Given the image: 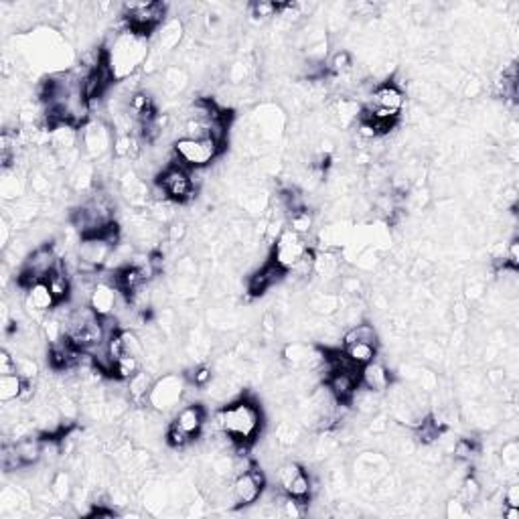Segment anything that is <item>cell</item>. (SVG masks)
<instances>
[{"mask_svg":"<svg viewBox=\"0 0 519 519\" xmlns=\"http://www.w3.org/2000/svg\"><path fill=\"white\" fill-rule=\"evenodd\" d=\"M215 424L233 446H251L262 430V410L254 400L242 396L215 414Z\"/></svg>","mask_w":519,"mask_h":519,"instance_id":"1","label":"cell"},{"mask_svg":"<svg viewBox=\"0 0 519 519\" xmlns=\"http://www.w3.org/2000/svg\"><path fill=\"white\" fill-rule=\"evenodd\" d=\"M146 55H148L146 37H140L132 31L118 33L112 49L108 51V65L114 74L116 81L134 76L140 65L146 61Z\"/></svg>","mask_w":519,"mask_h":519,"instance_id":"2","label":"cell"},{"mask_svg":"<svg viewBox=\"0 0 519 519\" xmlns=\"http://www.w3.org/2000/svg\"><path fill=\"white\" fill-rule=\"evenodd\" d=\"M221 153H223V146L217 144L212 138L195 140V138L181 136L173 144V162L189 171H201V169H207Z\"/></svg>","mask_w":519,"mask_h":519,"instance_id":"3","label":"cell"},{"mask_svg":"<svg viewBox=\"0 0 519 519\" xmlns=\"http://www.w3.org/2000/svg\"><path fill=\"white\" fill-rule=\"evenodd\" d=\"M122 17L126 20L128 31L140 37H148L167 17V4L162 2H124Z\"/></svg>","mask_w":519,"mask_h":519,"instance_id":"4","label":"cell"},{"mask_svg":"<svg viewBox=\"0 0 519 519\" xmlns=\"http://www.w3.org/2000/svg\"><path fill=\"white\" fill-rule=\"evenodd\" d=\"M156 185L165 191L167 199L173 203H187L195 197V183H193V174L189 169L171 162L169 167L162 169V173L158 174Z\"/></svg>","mask_w":519,"mask_h":519,"instance_id":"5","label":"cell"},{"mask_svg":"<svg viewBox=\"0 0 519 519\" xmlns=\"http://www.w3.org/2000/svg\"><path fill=\"white\" fill-rule=\"evenodd\" d=\"M308 251V244L305 242L303 235L294 233L292 230H286L280 233V237L274 242V251H272V262H276L282 270L296 268V264L305 258V254Z\"/></svg>","mask_w":519,"mask_h":519,"instance_id":"6","label":"cell"},{"mask_svg":"<svg viewBox=\"0 0 519 519\" xmlns=\"http://www.w3.org/2000/svg\"><path fill=\"white\" fill-rule=\"evenodd\" d=\"M183 394L185 380L174 373H167L153 384V389L148 394V406H153L156 412H169L183 400Z\"/></svg>","mask_w":519,"mask_h":519,"instance_id":"7","label":"cell"},{"mask_svg":"<svg viewBox=\"0 0 519 519\" xmlns=\"http://www.w3.org/2000/svg\"><path fill=\"white\" fill-rule=\"evenodd\" d=\"M369 99H371V106H369L371 110H384V112H389L398 118L406 106L404 90L394 81H384L378 88H373Z\"/></svg>","mask_w":519,"mask_h":519,"instance_id":"8","label":"cell"},{"mask_svg":"<svg viewBox=\"0 0 519 519\" xmlns=\"http://www.w3.org/2000/svg\"><path fill=\"white\" fill-rule=\"evenodd\" d=\"M81 142L85 146V153L94 158H99L106 153H110V148H114V140H112V132L110 128L99 122V120H94V122H88L83 126V132H81Z\"/></svg>","mask_w":519,"mask_h":519,"instance_id":"9","label":"cell"},{"mask_svg":"<svg viewBox=\"0 0 519 519\" xmlns=\"http://www.w3.org/2000/svg\"><path fill=\"white\" fill-rule=\"evenodd\" d=\"M325 385L331 392V396L343 406H351L353 396L359 389V373H351V371H335L328 373L325 378Z\"/></svg>","mask_w":519,"mask_h":519,"instance_id":"10","label":"cell"},{"mask_svg":"<svg viewBox=\"0 0 519 519\" xmlns=\"http://www.w3.org/2000/svg\"><path fill=\"white\" fill-rule=\"evenodd\" d=\"M118 296L120 290L116 289L114 282L108 280H96V284L90 290V300L88 305L96 312L97 317H108L114 314L118 307Z\"/></svg>","mask_w":519,"mask_h":519,"instance_id":"11","label":"cell"},{"mask_svg":"<svg viewBox=\"0 0 519 519\" xmlns=\"http://www.w3.org/2000/svg\"><path fill=\"white\" fill-rule=\"evenodd\" d=\"M25 307L27 312L35 319H41L43 314H47L49 310L59 307L53 292L49 289L47 280H39L33 286L27 289V298H25Z\"/></svg>","mask_w":519,"mask_h":519,"instance_id":"12","label":"cell"},{"mask_svg":"<svg viewBox=\"0 0 519 519\" xmlns=\"http://www.w3.org/2000/svg\"><path fill=\"white\" fill-rule=\"evenodd\" d=\"M289 272L282 270L276 262H266L264 266L256 270L248 280V292L251 296H262L264 292H268L272 286H276Z\"/></svg>","mask_w":519,"mask_h":519,"instance_id":"13","label":"cell"},{"mask_svg":"<svg viewBox=\"0 0 519 519\" xmlns=\"http://www.w3.org/2000/svg\"><path fill=\"white\" fill-rule=\"evenodd\" d=\"M262 493H264V487L256 483V479L250 475V471L235 475L233 485H231V499L237 505H254L262 499Z\"/></svg>","mask_w":519,"mask_h":519,"instance_id":"14","label":"cell"},{"mask_svg":"<svg viewBox=\"0 0 519 519\" xmlns=\"http://www.w3.org/2000/svg\"><path fill=\"white\" fill-rule=\"evenodd\" d=\"M205 422H207V414H205V408L201 404H189L181 408L173 420L177 428H181L183 432H187L193 438L201 434Z\"/></svg>","mask_w":519,"mask_h":519,"instance_id":"15","label":"cell"},{"mask_svg":"<svg viewBox=\"0 0 519 519\" xmlns=\"http://www.w3.org/2000/svg\"><path fill=\"white\" fill-rule=\"evenodd\" d=\"M392 384V378H389V371L384 364L380 361H371L359 369V385L366 387L369 392H375V394H382Z\"/></svg>","mask_w":519,"mask_h":519,"instance_id":"16","label":"cell"},{"mask_svg":"<svg viewBox=\"0 0 519 519\" xmlns=\"http://www.w3.org/2000/svg\"><path fill=\"white\" fill-rule=\"evenodd\" d=\"M17 452L25 466H35L37 462L43 461V438H33V436H22L17 443Z\"/></svg>","mask_w":519,"mask_h":519,"instance_id":"17","label":"cell"},{"mask_svg":"<svg viewBox=\"0 0 519 519\" xmlns=\"http://www.w3.org/2000/svg\"><path fill=\"white\" fill-rule=\"evenodd\" d=\"M153 378L146 371H138L132 380H128V400L134 404L142 406L148 402V394L153 389Z\"/></svg>","mask_w":519,"mask_h":519,"instance_id":"18","label":"cell"},{"mask_svg":"<svg viewBox=\"0 0 519 519\" xmlns=\"http://www.w3.org/2000/svg\"><path fill=\"white\" fill-rule=\"evenodd\" d=\"M351 343H371L378 345V331L369 323H357L347 327V331L341 337V345H351Z\"/></svg>","mask_w":519,"mask_h":519,"instance_id":"19","label":"cell"},{"mask_svg":"<svg viewBox=\"0 0 519 519\" xmlns=\"http://www.w3.org/2000/svg\"><path fill=\"white\" fill-rule=\"evenodd\" d=\"M183 22L179 19L167 20L162 27H160V35H158V47L165 49V51H171L174 47H179L181 39H183Z\"/></svg>","mask_w":519,"mask_h":519,"instance_id":"20","label":"cell"},{"mask_svg":"<svg viewBox=\"0 0 519 519\" xmlns=\"http://www.w3.org/2000/svg\"><path fill=\"white\" fill-rule=\"evenodd\" d=\"M343 351L359 369L371 361H375V357H378V345H371V343H351V345L343 347Z\"/></svg>","mask_w":519,"mask_h":519,"instance_id":"21","label":"cell"},{"mask_svg":"<svg viewBox=\"0 0 519 519\" xmlns=\"http://www.w3.org/2000/svg\"><path fill=\"white\" fill-rule=\"evenodd\" d=\"M138 371H142V361H140V357H134V355H122V357L114 364L112 375H114L118 382H128V380L134 378Z\"/></svg>","mask_w":519,"mask_h":519,"instance_id":"22","label":"cell"},{"mask_svg":"<svg viewBox=\"0 0 519 519\" xmlns=\"http://www.w3.org/2000/svg\"><path fill=\"white\" fill-rule=\"evenodd\" d=\"M22 378L19 373L13 375H0V400L2 404H11L17 402L20 398V389H22Z\"/></svg>","mask_w":519,"mask_h":519,"instance_id":"23","label":"cell"},{"mask_svg":"<svg viewBox=\"0 0 519 519\" xmlns=\"http://www.w3.org/2000/svg\"><path fill=\"white\" fill-rule=\"evenodd\" d=\"M51 487V495L57 501H67L71 499V493L76 491L74 489V483H71V475L67 471H59L55 473V477L49 483Z\"/></svg>","mask_w":519,"mask_h":519,"instance_id":"24","label":"cell"},{"mask_svg":"<svg viewBox=\"0 0 519 519\" xmlns=\"http://www.w3.org/2000/svg\"><path fill=\"white\" fill-rule=\"evenodd\" d=\"M284 493L290 495V497H296V499L308 501L310 493H312V483H310V477H308L305 469L290 481L289 487L284 489Z\"/></svg>","mask_w":519,"mask_h":519,"instance_id":"25","label":"cell"},{"mask_svg":"<svg viewBox=\"0 0 519 519\" xmlns=\"http://www.w3.org/2000/svg\"><path fill=\"white\" fill-rule=\"evenodd\" d=\"M312 226H314V217H312V213L308 212V209H300V212L289 213L286 228L294 231V233H298V235H303V237H305L308 231L312 230Z\"/></svg>","mask_w":519,"mask_h":519,"instance_id":"26","label":"cell"},{"mask_svg":"<svg viewBox=\"0 0 519 519\" xmlns=\"http://www.w3.org/2000/svg\"><path fill=\"white\" fill-rule=\"evenodd\" d=\"M416 436L422 444H432L441 438V422L434 418H424L416 424Z\"/></svg>","mask_w":519,"mask_h":519,"instance_id":"27","label":"cell"},{"mask_svg":"<svg viewBox=\"0 0 519 519\" xmlns=\"http://www.w3.org/2000/svg\"><path fill=\"white\" fill-rule=\"evenodd\" d=\"M353 67V57L347 49H337L327 61V69L335 76H345Z\"/></svg>","mask_w":519,"mask_h":519,"instance_id":"28","label":"cell"},{"mask_svg":"<svg viewBox=\"0 0 519 519\" xmlns=\"http://www.w3.org/2000/svg\"><path fill=\"white\" fill-rule=\"evenodd\" d=\"M481 483L477 481V477H464V481L461 483V489H459V499L464 503V505H471L475 501L481 497Z\"/></svg>","mask_w":519,"mask_h":519,"instance_id":"29","label":"cell"},{"mask_svg":"<svg viewBox=\"0 0 519 519\" xmlns=\"http://www.w3.org/2000/svg\"><path fill=\"white\" fill-rule=\"evenodd\" d=\"M278 11H280V4L278 2H266V0H258V2H251L250 13L254 19L266 20L272 17H278Z\"/></svg>","mask_w":519,"mask_h":519,"instance_id":"30","label":"cell"},{"mask_svg":"<svg viewBox=\"0 0 519 519\" xmlns=\"http://www.w3.org/2000/svg\"><path fill=\"white\" fill-rule=\"evenodd\" d=\"M17 373L22 380H37L39 364L29 355H20L17 357Z\"/></svg>","mask_w":519,"mask_h":519,"instance_id":"31","label":"cell"},{"mask_svg":"<svg viewBox=\"0 0 519 519\" xmlns=\"http://www.w3.org/2000/svg\"><path fill=\"white\" fill-rule=\"evenodd\" d=\"M167 443L171 444L173 448L177 450H183L185 446H189L193 443V436H189L187 432H183L181 428H177L173 422L169 426V430H167Z\"/></svg>","mask_w":519,"mask_h":519,"instance_id":"32","label":"cell"},{"mask_svg":"<svg viewBox=\"0 0 519 519\" xmlns=\"http://www.w3.org/2000/svg\"><path fill=\"white\" fill-rule=\"evenodd\" d=\"M501 459H503V466H505L507 471L515 473V469H518V464H519L518 444L513 443V441L505 444V446H503V450H501Z\"/></svg>","mask_w":519,"mask_h":519,"instance_id":"33","label":"cell"},{"mask_svg":"<svg viewBox=\"0 0 519 519\" xmlns=\"http://www.w3.org/2000/svg\"><path fill=\"white\" fill-rule=\"evenodd\" d=\"M300 471H303V466H300L298 462H286V464H282V466L278 469V483H280L282 491L289 487L290 481H292Z\"/></svg>","mask_w":519,"mask_h":519,"instance_id":"34","label":"cell"},{"mask_svg":"<svg viewBox=\"0 0 519 519\" xmlns=\"http://www.w3.org/2000/svg\"><path fill=\"white\" fill-rule=\"evenodd\" d=\"M212 380H213L212 369L205 366L195 367L191 373H189V382H191L195 387H207V385L212 384Z\"/></svg>","mask_w":519,"mask_h":519,"instance_id":"35","label":"cell"},{"mask_svg":"<svg viewBox=\"0 0 519 519\" xmlns=\"http://www.w3.org/2000/svg\"><path fill=\"white\" fill-rule=\"evenodd\" d=\"M452 455L459 461H471V457L475 455V443L469 438H459L452 446Z\"/></svg>","mask_w":519,"mask_h":519,"instance_id":"36","label":"cell"},{"mask_svg":"<svg viewBox=\"0 0 519 519\" xmlns=\"http://www.w3.org/2000/svg\"><path fill=\"white\" fill-rule=\"evenodd\" d=\"M17 373V357L11 355L8 349L0 351V375H13Z\"/></svg>","mask_w":519,"mask_h":519,"instance_id":"37","label":"cell"},{"mask_svg":"<svg viewBox=\"0 0 519 519\" xmlns=\"http://www.w3.org/2000/svg\"><path fill=\"white\" fill-rule=\"evenodd\" d=\"M503 501L505 505H511V507H519V485L518 483H511L505 487L503 491Z\"/></svg>","mask_w":519,"mask_h":519,"instance_id":"38","label":"cell"},{"mask_svg":"<svg viewBox=\"0 0 519 519\" xmlns=\"http://www.w3.org/2000/svg\"><path fill=\"white\" fill-rule=\"evenodd\" d=\"M446 515L448 518H464L466 515V509H464V503L461 499H452L446 503Z\"/></svg>","mask_w":519,"mask_h":519,"instance_id":"39","label":"cell"},{"mask_svg":"<svg viewBox=\"0 0 519 519\" xmlns=\"http://www.w3.org/2000/svg\"><path fill=\"white\" fill-rule=\"evenodd\" d=\"M185 235H187V226H185V223H173V226L169 228V240H171L173 244H179Z\"/></svg>","mask_w":519,"mask_h":519,"instance_id":"40","label":"cell"},{"mask_svg":"<svg viewBox=\"0 0 519 519\" xmlns=\"http://www.w3.org/2000/svg\"><path fill=\"white\" fill-rule=\"evenodd\" d=\"M503 518H505V519H519V507H511V505H505V507H503Z\"/></svg>","mask_w":519,"mask_h":519,"instance_id":"41","label":"cell"}]
</instances>
